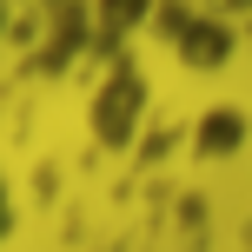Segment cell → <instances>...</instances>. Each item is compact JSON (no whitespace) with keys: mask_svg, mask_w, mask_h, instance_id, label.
Wrapping results in <instances>:
<instances>
[{"mask_svg":"<svg viewBox=\"0 0 252 252\" xmlns=\"http://www.w3.org/2000/svg\"><path fill=\"white\" fill-rule=\"evenodd\" d=\"M13 239V192H7V173H0V246Z\"/></svg>","mask_w":252,"mask_h":252,"instance_id":"cell-1","label":"cell"}]
</instances>
